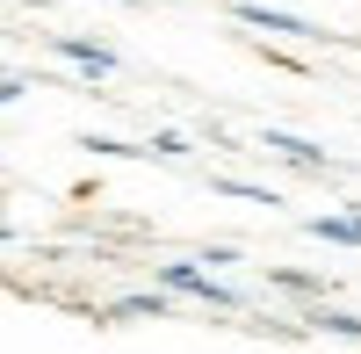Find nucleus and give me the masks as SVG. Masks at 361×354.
Listing matches in <instances>:
<instances>
[{"label":"nucleus","mask_w":361,"mask_h":354,"mask_svg":"<svg viewBox=\"0 0 361 354\" xmlns=\"http://www.w3.org/2000/svg\"><path fill=\"white\" fill-rule=\"evenodd\" d=\"M159 289H166V297H195V304H217V311H246V289H231L224 275H202L195 260H159Z\"/></svg>","instance_id":"f257e3e1"},{"label":"nucleus","mask_w":361,"mask_h":354,"mask_svg":"<svg viewBox=\"0 0 361 354\" xmlns=\"http://www.w3.org/2000/svg\"><path fill=\"white\" fill-rule=\"evenodd\" d=\"M231 22L260 29V37H275V44H333V29H318V22L289 15V8H260V0H231Z\"/></svg>","instance_id":"f03ea898"},{"label":"nucleus","mask_w":361,"mask_h":354,"mask_svg":"<svg viewBox=\"0 0 361 354\" xmlns=\"http://www.w3.org/2000/svg\"><path fill=\"white\" fill-rule=\"evenodd\" d=\"M51 51L66 58L73 73H87V80H109V73H123V51H109V44H94V37H73V29H58V37H51Z\"/></svg>","instance_id":"7ed1b4c3"},{"label":"nucleus","mask_w":361,"mask_h":354,"mask_svg":"<svg viewBox=\"0 0 361 354\" xmlns=\"http://www.w3.org/2000/svg\"><path fill=\"white\" fill-rule=\"evenodd\" d=\"M260 152H275V159H282V166H296V173H333V166H340L325 145L296 138V130H260Z\"/></svg>","instance_id":"20e7f679"},{"label":"nucleus","mask_w":361,"mask_h":354,"mask_svg":"<svg viewBox=\"0 0 361 354\" xmlns=\"http://www.w3.org/2000/svg\"><path fill=\"white\" fill-rule=\"evenodd\" d=\"M304 231L325 239V246H361V202L354 210H333V217H304Z\"/></svg>","instance_id":"39448f33"},{"label":"nucleus","mask_w":361,"mask_h":354,"mask_svg":"<svg viewBox=\"0 0 361 354\" xmlns=\"http://www.w3.org/2000/svg\"><path fill=\"white\" fill-rule=\"evenodd\" d=\"M188 152H195V138H188V130H159L152 145H145V159H188Z\"/></svg>","instance_id":"423d86ee"},{"label":"nucleus","mask_w":361,"mask_h":354,"mask_svg":"<svg viewBox=\"0 0 361 354\" xmlns=\"http://www.w3.org/2000/svg\"><path fill=\"white\" fill-rule=\"evenodd\" d=\"M109 318H166V297H116Z\"/></svg>","instance_id":"0eeeda50"},{"label":"nucleus","mask_w":361,"mask_h":354,"mask_svg":"<svg viewBox=\"0 0 361 354\" xmlns=\"http://www.w3.org/2000/svg\"><path fill=\"white\" fill-rule=\"evenodd\" d=\"M188 260H195L202 275H224V268H238L246 253H238V246H202V253H188Z\"/></svg>","instance_id":"6e6552de"},{"label":"nucleus","mask_w":361,"mask_h":354,"mask_svg":"<svg viewBox=\"0 0 361 354\" xmlns=\"http://www.w3.org/2000/svg\"><path fill=\"white\" fill-rule=\"evenodd\" d=\"M275 282H282V289H296V297H318V289H325L318 275H296V268H275Z\"/></svg>","instance_id":"1a4fd4ad"},{"label":"nucleus","mask_w":361,"mask_h":354,"mask_svg":"<svg viewBox=\"0 0 361 354\" xmlns=\"http://www.w3.org/2000/svg\"><path fill=\"white\" fill-rule=\"evenodd\" d=\"M217 188H224V195H246V202H282L275 188H253V181H217Z\"/></svg>","instance_id":"9d476101"},{"label":"nucleus","mask_w":361,"mask_h":354,"mask_svg":"<svg viewBox=\"0 0 361 354\" xmlns=\"http://www.w3.org/2000/svg\"><path fill=\"white\" fill-rule=\"evenodd\" d=\"M29 87H37V80H29V73H0V102H22Z\"/></svg>","instance_id":"9b49d317"},{"label":"nucleus","mask_w":361,"mask_h":354,"mask_svg":"<svg viewBox=\"0 0 361 354\" xmlns=\"http://www.w3.org/2000/svg\"><path fill=\"white\" fill-rule=\"evenodd\" d=\"M109 8H145V0H109Z\"/></svg>","instance_id":"f8f14e48"},{"label":"nucleus","mask_w":361,"mask_h":354,"mask_svg":"<svg viewBox=\"0 0 361 354\" xmlns=\"http://www.w3.org/2000/svg\"><path fill=\"white\" fill-rule=\"evenodd\" d=\"M8 239H15V224H0V246H8Z\"/></svg>","instance_id":"ddd939ff"}]
</instances>
